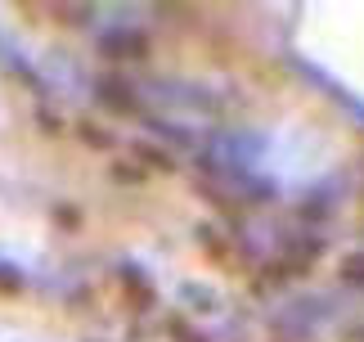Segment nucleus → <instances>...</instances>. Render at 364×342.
<instances>
[{"label":"nucleus","instance_id":"nucleus-1","mask_svg":"<svg viewBox=\"0 0 364 342\" xmlns=\"http://www.w3.org/2000/svg\"><path fill=\"white\" fill-rule=\"evenodd\" d=\"M342 275L351 279V284H364V256H351V261L342 266Z\"/></svg>","mask_w":364,"mask_h":342}]
</instances>
